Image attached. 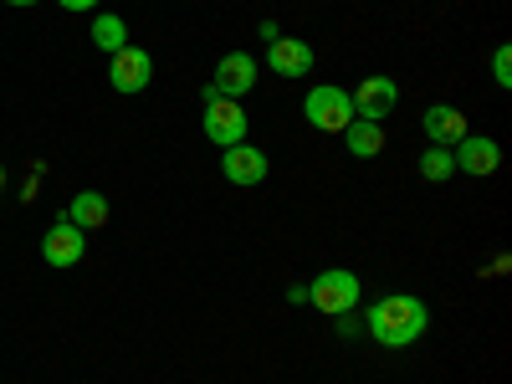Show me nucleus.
<instances>
[{
  "label": "nucleus",
  "mask_w": 512,
  "mask_h": 384,
  "mask_svg": "<svg viewBox=\"0 0 512 384\" xmlns=\"http://www.w3.org/2000/svg\"><path fill=\"white\" fill-rule=\"evenodd\" d=\"M369 333L379 338L384 349H410L415 338L425 333V323H431V313H425L420 297H405V292H390V297H379V303L369 308Z\"/></svg>",
  "instance_id": "f257e3e1"
},
{
  "label": "nucleus",
  "mask_w": 512,
  "mask_h": 384,
  "mask_svg": "<svg viewBox=\"0 0 512 384\" xmlns=\"http://www.w3.org/2000/svg\"><path fill=\"white\" fill-rule=\"evenodd\" d=\"M308 303H318V313H328V318L354 313V308H359V277L344 272V267L318 272V277L308 282Z\"/></svg>",
  "instance_id": "f03ea898"
},
{
  "label": "nucleus",
  "mask_w": 512,
  "mask_h": 384,
  "mask_svg": "<svg viewBox=\"0 0 512 384\" xmlns=\"http://www.w3.org/2000/svg\"><path fill=\"white\" fill-rule=\"evenodd\" d=\"M303 113H308V123L318 128V134H344V128L354 123V103H349V93H344V88H328V82L303 98Z\"/></svg>",
  "instance_id": "7ed1b4c3"
},
{
  "label": "nucleus",
  "mask_w": 512,
  "mask_h": 384,
  "mask_svg": "<svg viewBox=\"0 0 512 384\" xmlns=\"http://www.w3.org/2000/svg\"><path fill=\"white\" fill-rule=\"evenodd\" d=\"M108 82H113V93H144L149 82H154V57L144 47H123L113 52L108 62Z\"/></svg>",
  "instance_id": "20e7f679"
},
{
  "label": "nucleus",
  "mask_w": 512,
  "mask_h": 384,
  "mask_svg": "<svg viewBox=\"0 0 512 384\" xmlns=\"http://www.w3.org/2000/svg\"><path fill=\"white\" fill-rule=\"evenodd\" d=\"M349 103H354V118L384 123V118L395 113V103H400V82L395 77H364L359 93H349Z\"/></svg>",
  "instance_id": "39448f33"
},
{
  "label": "nucleus",
  "mask_w": 512,
  "mask_h": 384,
  "mask_svg": "<svg viewBox=\"0 0 512 384\" xmlns=\"http://www.w3.org/2000/svg\"><path fill=\"white\" fill-rule=\"evenodd\" d=\"M205 139H210V144H221V149L246 144V113H241V103H236V98H216V103H205Z\"/></svg>",
  "instance_id": "423d86ee"
},
{
  "label": "nucleus",
  "mask_w": 512,
  "mask_h": 384,
  "mask_svg": "<svg viewBox=\"0 0 512 384\" xmlns=\"http://www.w3.org/2000/svg\"><path fill=\"white\" fill-rule=\"evenodd\" d=\"M267 154L262 149H251V144H231L226 154H221V175L231 180V185H262L267 180Z\"/></svg>",
  "instance_id": "0eeeda50"
},
{
  "label": "nucleus",
  "mask_w": 512,
  "mask_h": 384,
  "mask_svg": "<svg viewBox=\"0 0 512 384\" xmlns=\"http://www.w3.org/2000/svg\"><path fill=\"white\" fill-rule=\"evenodd\" d=\"M313 62H318V57H313L308 41H297V36H277V41H267V67L282 72V77H308Z\"/></svg>",
  "instance_id": "6e6552de"
},
{
  "label": "nucleus",
  "mask_w": 512,
  "mask_h": 384,
  "mask_svg": "<svg viewBox=\"0 0 512 384\" xmlns=\"http://www.w3.org/2000/svg\"><path fill=\"white\" fill-rule=\"evenodd\" d=\"M82 251H88V236H82L77 226L57 221L47 236H41V256H47V267H77Z\"/></svg>",
  "instance_id": "1a4fd4ad"
},
{
  "label": "nucleus",
  "mask_w": 512,
  "mask_h": 384,
  "mask_svg": "<svg viewBox=\"0 0 512 384\" xmlns=\"http://www.w3.org/2000/svg\"><path fill=\"white\" fill-rule=\"evenodd\" d=\"M221 98H241V93H251L256 88V62L246 57V52H226L221 62H216V82H210Z\"/></svg>",
  "instance_id": "9d476101"
},
{
  "label": "nucleus",
  "mask_w": 512,
  "mask_h": 384,
  "mask_svg": "<svg viewBox=\"0 0 512 384\" xmlns=\"http://www.w3.org/2000/svg\"><path fill=\"white\" fill-rule=\"evenodd\" d=\"M420 128H425V139H431V144L451 149V144L466 139V113L451 108V103H436V108H425V113H420Z\"/></svg>",
  "instance_id": "9b49d317"
},
{
  "label": "nucleus",
  "mask_w": 512,
  "mask_h": 384,
  "mask_svg": "<svg viewBox=\"0 0 512 384\" xmlns=\"http://www.w3.org/2000/svg\"><path fill=\"white\" fill-rule=\"evenodd\" d=\"M451 159H456V169H466V175H492L497 159H502V149H497V139L466 134L461 144H451Z\"/></svg>",
  "instance_id": "f8f14e48"
},
{
  "label": "nucleus",
  "mask_w": 512,
  "mask_h": 384,
  "mask_svg": "<svg viewBox=\"0 0 512 384\" xmlns=\"http://www.w3.org/2000/svg\"><path fill=\"white\" fill-rule=\"evenodd\" d=\"M62 221L77 226V231H103V226H108V200H103L98 190H82V195H72V205L62 210Z\"/></svg>",
  "instance_id": "ddd939ff"
},
{
  "label": "nucleus",
  "mask_w": 512,
  "mask_h": 384,
  "mask_svg": "<svg viewBox=\"0 0 512 384\" xmlns=\"http://www.w3.org/2000/svg\"><path fill=\"white\" fill-rule=\"evenodd\" d=\"M344 144H349V154H359V159H374V154L384 149V123L354 118V123L344 128Z\"/></svg>",
  "instance_id": "4468645a"
},
{
  "label": "nucleus",
  "mask_w": 512,
  "mask_h": 384,
  "mask_svg": "<svg viewBox=\"0 0 512 384\" xmlns=\"http://www.w3.org/2000/svg\"><path fill=\"white\" fill-rule=\"evenodd\" d=\"M456 175V159H451V149H441V144H431L420 154V180H431V185H446Z\"/></svg>",
  "instance_id": "2eb2a0df"
},
{
  "label": "nucleus",
  "mask_w": 512,
  "mask_h": 384,
  "mask_svg": "<svg viewBox=\"0 0 512 384\" xmlns=\"http://www.w3.org/2000/svg\"><path fill=\"white\" fill-rule=\"evenodd\" d=\"M93 41H98L108 57L123 52V47H128V26H123V16H98V21H93Z\"/></svg>",
  "instance_id": "dca6fc26"
},
{
  "label": "nucleus",
  "mask_w": 512,
  "mask_h": 384,
  "mask_svg": "<svg viewBox=\"0 0 512 384\" xmlns=\"http://www.w3.org/2000/svg\"><path fill=\"white\" fill-rule=\"evenodd\" d=\"M492 77L502 82V88H512V47H497L492 52Z\"/></svg>",
  "instance_id": "f3484780"
},
{
  "label": "nucleus",
  "mask_w": 512,
  "mask_h": 384,
  "mask_svg": "<svg viewBox=\"0 0 512 384\" xmlns=\"http://www.w3.org/2000/svg\"><path fill=\"white\" fill-rule=\"evenodd\" d=\"M57 6H62V11H93L98 0H57Z\"/></svg>",
  "instance_id": "a211bd4d"
},
{
  "label": "nucleus",
  "mask_w": 512,
  "mask_h": 384,
  "mask_svg": "<svg viewBox=\"0 0 512 384\" xmlns=\"http://www.w3.org/2000/svg\"><path fill=\"white\" fill-rule=\"evenodd\" d=\"M256 36H262V41H277V36H282V26H277V21H262V31H256Z\"/></svg>",
  "instance_id": "6ab92c4d"
},
{
  "label": "nucleus",
  "mask_w": 512,
  "mask_h": 384,
  "mask_svg": "<svg viewBox=\"0 0 512 384\" xmlns=\"http://www.w3.org/2000/svg\"><path fill=\"white\" fill-rule=\"evenodd\" d=\"M6 6H36V0H6Z\"/></svg>",
  "instance_id": "aec40b11"
},
{
  "label": "nucleus",
  "mask_w": 512,
  "mask_h": 384,
  "mask_svg": "<svg viewBox=\"0 0 512 384\" xmlns=\"http://www.w3.org/2000/svg\"><path fill=\"white\" fill-rule=\"evenodd\" d=\"M0 190H6V169H0Z\"/></svg>",
  "instance_id": "412c9836"
}]
</instances>
